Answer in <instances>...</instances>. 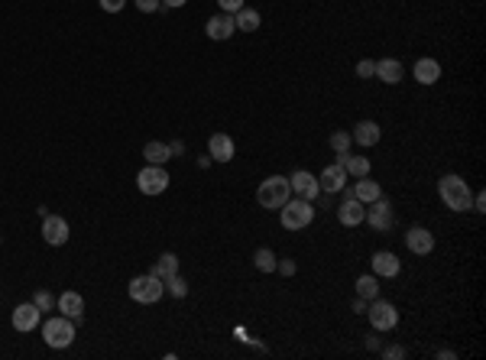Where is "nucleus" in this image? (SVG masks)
Returning a JSON list of instances; mask_svg holds the SVG:
<instances>
[{
  "label": "nucleus",
  "mask_w": 486,
  "mask_h": 360,
  "mask_svg": "<svg viewBox=\"0 0 486 360\" xmlns=\"http://www.w3.org/2000/svg\"><path fill=\"white\" fill-rule=\"evenodd\" d=\"M169 172H166V166H149L146 162V169H140V176H136V185H140V191L143 195H162V191L169 189Z\"/></svg>",
  "instance_id": "0eeeda50"
},
{
  "label": "nucleus",
  "mask_w": 486,
  "mask_h": 360,
  "mask_svg": "<svg viewBox=\"0 0 486 360\" xmlns=\"http://www.w3.org/2000/svg\"><path fill=\"white\" fill-rule=\"evenodd\" d=\"M162 3H166V7H185L188 0H162Z\"/></svg>",
  "instance_id": "a19ab883"
},
{
  "label": "nucleus",
  "mask_w": 486,
  "mask_h": 360,
  "mask_svg": "<svg viewBox=\"0 0 486 360\" xmlns=\"http://www.w3.org/2000/svg\"><path fill=\"white\" fill-rule=\"evenodd\" d=\"M383 357L402 360V357H406V348H399V344H393V348H386V350H383Z\"/></svg>",
  "instance_id": "4c0bfd02"
},
{
  "label": "nucleus",
  "mask_w": 486,
  "mask_h": 360,
  "mask_svg": "<svg viewBox=\"0 0 486 360\" xmlns=\"http://www.w3.org/2000/svg\"><path fill=\"white\" fill-rule=\"evenodd\" d=\"M208 149H211V159H217V162H230V159H234V153H237V147H234V136H227V134H214V136H211Z\"/></svg>",
  "instance_id": "412c9836"
},
{
  "label": "nucleus",
  "mask_w": 486,
  "mask_h": 360,
  "mask_svg": "<svg viewBox=\"0 0 486 360\" xmlns=\"http://www.w3.org/2000/svg\"><path fill=\"white\" fill-rule=\"evenodd\" d=\"M338 162L344 166V172H347V176H353V179L370 176V159H366V156H351V153H340Z\"/></svg>",
  "instance_id": "4be33fe9"
},
{
  "label": "nucleus",
  "mask_w": 486,
  "mask_h": 360,
  "mask_svg": "<svg viewBox=\"0 0 486 360\" xmlns=\"http://www.w3.org/2000/svg\"><path fill=\"white\" fill-rule=\"evenodd\" d=\"M353 312H366V299H360V295H357V299H353Z\"/></svg>",
  "instance_id": "ea45409f"
},
{
  "label": "nucleus",
  "mask_w": 486,
  "mask_h": 360,
  "mask_svg": "<svg viewBox=\"0 0 486 360\" xmlns=\"http://www.w3.org/2000/svg\"><path fill=\"white\" fill-rule=\"evenodd\" d=\"M357 295L366 299V302L376 299V295H379V282H376V276H360V279H357Z\"/></svg>",
  "instance_id": "cd10ccee"
},
{
  "label": "nucleus",
  "mask_w": 486,
  "mask_h": 360,
  "mask_svg": "<svg viewBox=\"0 0 486 360\" xmlns=\"http://www.w3.org/2000/svg\"><path fill=\"white\" fill-rule=\"evenodd\" d=\"M318 185H321V191L324 195H338L344 185H347V172H344V166H328V169L318 176Z\"/></svg>",
  "instance_id": "dca6fc26"
},
{
  "label": "nucleus",
  "mask_w": 486,
  "mask_h": 360,
  "mask_svg": "<svg viewBox=\"0 0 486 360\" xmlns=\"http://www.w3.org/2000/svg\"><path fill=\"white\" fill-rule=\"evenodd\" d=\"M234 23H237V30H243V33H256L260 30V10H253V7H243V10L234 13Z\"/></svg>",
  "instance_id": "393cba45"
},
{
  "label": "nucleus",
  "mask_w": 486,
  "mask_h": 360,
  "mask_svg": "<svg viewBox=\"0 0 486 360\" xmlns=\"http://www.w3.org/2000/svg\"><path fill=\"white\" fill-rule=\"evenodd\" d=\"M412 75H415L419 85H434V81L441 78V62H438V59H431V56H425V59H419V62L412 65Z\"/></svg>",
  "instance_id": "f3484780"
},
{
  "label": "nucleus",
  "mask_w": 486,
  "mask_h": 360,
  "mask_svg": "<svg viewBox=\"0 0 486 360\" xmlns=\"http://www.w3.org/2000/svg\"><path fill=\"white\" fill-rule=\"evenodd\" d=\"M98 3H101L104 13H120L126 7V0H98Z\"/></svg>",
  "instance_id": "473e14b6"
},
{
  "label": "nucleus",
  "mask_w": 486,
  "mask_h": 360,
  "mask_svg": "<svg viewBox=\"0 0 486 360\" xmlns=\"http://www.w3.org/2000/svg\"><path fill=\"white\" fill-rule=\"evenodd\" d=\"M470 208H474L476 214H483V211H486V195H483V191H476V195H474V202H470Z\"/></svg>",
  "instance_id": "e433bc0d"
},
{
  "label": "nucleus",
  "mask_w": 486,
  "mask_h": 360,
  "mask_svg": "<svg viewBox=\"0 0 486 360\" xmlns=\"http://www.w3.org/2000/svg\"><path fill=\"white\" fill-rule=\"evenodd\" d=\"M133 3H136V7H140L143 13H156L162 0H133Z\"/></svg>",
  "instance_id": "f704fd0d"
},
{
  "label": "nucleus",
  "mask_w": 486,
  "mask_h": 360,
  "mask_svg": "<svg viewBox=\"0 0 486 360\" xmlns=\"http://www.w3.org/2000/svg\"><path fill=\"white\" fill-rule=\"evenodd\" d=\"M370 266H373V276H383V279H393V276H399V270H402L399 257H396V253H389V250H379V253H373Z\"/></svg>",
  "instance_id": "2eb2a0df"
},
{
  "label": "nucleus",
  "mask_w": 486,
  "mask_h": 360,
  "mask_svg": "<svg viewBox=\"0 0 486 360\" xmlns=\"http://www.w3.org/2000/svg\"><path fill=\"white\" fill-rule=\"evenodd\" d=\"M366 318H370L373 331H393V328L399 325V308L376 295V299H370V305H366Z\"/></svg>",
  "instance_id": "423d86ee"
},
{
  "label": "nucleus",
  "mask_w": 486,
  "mask_h": 360,
  "mask_svg": "<svg viewBox=\"0 0 486 360\" xmlns=\"http://www.w3.org/2000/svg\"><path fill=\"white\" fill-rule=\"evenodd\" d=\"M234 30H237L234 13H217V17H211V20L204 23V33H208V39H214V43H224V39H230V36H234Z\"/></svg>",
  "instance_id": "9b49d317"
},
{
  "label": "nucleus",
  "mask_w": 486,
  "mask_h": 360,
  "mask_svg": "<svg viewBox=\"0 0 486 360\" xmlns=\"http://www.w3.org/2000/svg\"><path fill=\"white\" fill-rule=\"evenodd\" d=\"M351 140H353V143H360V147H376V143L383 140V130H379L376 120H360V124L353 127Z\"/></svg>",
  "instance_id": "6ab92c4d"
},
{
  "label": "nucleus",
  "mask_w": 486,
  "mask_h": 360,
  "mask_svg": "<svg viewBox=\"0 0 486 360\" xmlns=\"http://www.w3.org/2000/svg\"><path fill=\"white\" fill-rule=\"evenodd\" d=\"M383 195V189H379V182H373L370 176H363L357 185H353V198H360L363 204H370V202H376Z\"/></svg>",
  "instance_id": "b1692460"
},
{
  "label": "nucleus",
  "mask_w": 486,
  "mask_h": 360,
  "mask_svg": "<svg viewBox=\"0 0 486 360\" xmlns=\"http://www.w3.org/2000/svg\"><path fill=\"white\" fill-rule=\"evenodd\" d=\"M279 221H283L285 231H305L311 221H315V208L305 198H289V202L279 208Z\"/></svg>",
  "instance_id": "7ed1b4c3"
},
{
  "label": "nucleus",
  "mask_w": 486,
  "mask_h": 360,
  "mask_svg": "<svg viewBox=\"0 0 486 360\" xmlns=\"http://www.w3.org/2000/svg\"><path fill=\"white\" fill-rule=\"evenodd\" d=\"M43 341L49 348H68L71 341H75V321L65 315H56L49 318L43 325Z\"/></svg>",
  "instance_id": "39448f33"
},
{
  "label": "nucleus",
  "mask_w": 486,
  "mask_h": 360,
  "mask_svg": "<svg viewBox=\"0 0 486 360\" xmlns=\"http://www.w3.org/2000/svg\"><path fill=\"white\" fill-rule=\"evenodd\" d=\"M143 159H146L149 166H166V162H169V159H172L169 143H159V140L146 143V147H143Z\"/></svg>",
  "instance_id": "5701e85b"
},
{
  "label": "nucleus",
  "mask_w": 486,
  "mask_h": 360,
  "mask_svg": "<svg viewBox=\"0 0 486 360\" xmlns=\"http://www.w3.org/2000/svg\"><path fill=\"white\" fill-rule=\"evenodd\" d=\"M276 270L283 273V276H295V270H298V266H295L292 260H279V263H276Z\"/></svg>",
  "instance_id": "c9c22d12"
},
{
  "label": "nucleus",
  "mask_w": 486,
  "mask_h": 360,
  "mask_svg": "<svg viewBox=\"0 0 486 360\" xmlns=\"http://www.w3.org/2000/svg\"><path fill=\"white\" fill-rule=\"evenodd\" d=\"M402 75H406V68H402V62H399V59H379V62H376L373 78L386 81V85H399V81H402Z\"/></svg>",
  "instance_id": "aec40b11"
},
{
  "label": "nucleus",
  "mask_w": 486,
  "mask_h": 360,
  "mask_svg": "<svg viewBox=\"0 0 486 360\" xmlns=\"http://www.w3.org/2000/svg\"><path fill=\"white\" fill-rule=\"evenodd\" d=\"M373 72H376V62H370V59H360V62H357V75H360V78H373Z\"/></svg>",
  "instance_id": "2f4dec72"
},
{
  "label": "nucleus",
  "mask_w": 486,
  "mask_h": 360,
  "mask_svg": "<svg viewBox=\"0 0 486 360\" xmlns=\"http://www.w3.org/2000/svg\"><path fill=\"white\" fill-rule=\"evenodd\" d=\"M43 240L49 247H62L68 240V221L58 214H45L43 218Z\"/></svg>",
  "instance_id": "9d476101"
},
{
  "label": "nucleus",
  "mask_w": 486,
  "mask_h": 360,
  "mask_svg": "<svg viewBox=\"0 0 486 360\" xmlns=\"http://www.w3.org/2000/svg\"><path fill=\"white\" fill-rule=\"evenodd\" d=\"M162 295H166V282L159 279V276H153V273L130 279V299H133V302H140V305H156Z\"/></svg>",
  "instance_id": "20e7f679"
},
{
  "label": "nucleus",
  "mask_w": 486,
  "mask_h": 360,
  "mask_svg": "<svg viewBox=\"0 0 486 360\" xmlns=\"http://www.w3.org/2000/svg\"><path fill=\"white\" fill-rule=\"evenodd\" d=\"M33 305L39 308V312H52V305H56V299H52V293H45V289H39V293L33 295Z\"/></svg>",
  "instance_id": "7c9ffc66"
},
{
  "label": "nucleus",
  "mask_w": 486,
  "mask_h": 360,
  "mask_svg": "<svg viewBox=\"0 0 486 360\" xmlns=\"http://www.w3.org/2000/svg\"><path fill=\"white\" fill-rule=\"evenodd\" d=\"M217 3H221V13H237V10L247 7L243 0H217Z\"/></svg>",
  "instance_id": "72a5a7b5"
},
{
  "label": "nucleus",
  "mask_w": 486,
  "mask_h": 360,
  "mask_svg": "<svg viewBox=\"0 0 486 360\" xmlns=\"http://www.w3.org/2000/svg\"><path fill=\"white\" fill-rule=\"evenodd\" d=\"M351 134H344V130H338V134H331V149H334V153H351Z\"/></svg>",
  "instance_id": "c756f323"
},
{
  "label": "nucleus",
  "mask_w": 486,
  "mask_h": 360,
  "mask_svg": "<svg viewBox=\"0 0 486 360\" xmlns=\"http://www.w3.org/2000/svg\"><path fill=\"white\" fill-rule=\"evenodd\" d=\"M39 318H43V312H39L33 302H26V305H16V308H13L10 321H13V328H16L20 335H30V331L39 325Z\"/></svg>",
  "instance_id": "ddd939ff"
},
{
  "label": "nucleus",
  "mask_w": 486,
  "mask_h": 360,
  "mask_svg": "<svg viewBox=\"0 0 486 360\" xmlns=\"http://www.w3.org/2000/svg\"><path fill=\"white\" fill-rule=\"evenodd\" d=\"M169 153H172V156H181V153H185V143H181V140H172V143H169Z\"/></svg>",
  "instance_id": "58836bf2"
},
{
  "label": "nucleus",
  "mask_w": 486,
  "mask_h": 360,
  "mask_svg": "<svg viewBox=\"0 0 486 360\" xmlns=\"http://www.w3.org/2000/svg\"><path fill=\"white\" fill-rule=\"evenodd\" d=\"M179 273V257L175 253H162V257L153 263V276H159V279L166 282L169 276H175Z\"/></svg>",
  "instance_id": "a878e982"
},
{
  "label": "nucleus",
  "mask_w": 486,
  "mask_h": 360,
  "mask_svg": "<svg viewBox=\"0 0 486 360\" xmlns=\"http://www.w3.org/2000/svg\"><path fill=\"white\" fill-rule=\"evenodd\" d=\"M366 224L373 227V231H389V227L396 224V214H393V204L386 202L383 195L376 198V202L366 204V218H363Z\"/></svg>",
  "instance_id": "6e6552de"
},
{
  "label": "nucleus",
  "mask_w": 486,
  "mask_h": 360,
  "mask_svg": "<svg viewBox=\"0 0 486 360\" xmlns=\"http://www.w3.org/2000/svg\"><path fill=\"white\" fill-rule=\"evenodd\" d=\"M289 198H292V185H289L285 176H269V179H263L260 189H256L260 208H269V211H279Z\"/></svg>",
  "instance_id": "f03ea898"
},
{
  "label": "nucleus",
  "mask_w": 486,
  "mask_h": 360,
  "mask_svg": "<svg viewBox=\"0 0 486 360\" xmlns=\"http://www.w3.org/2000/svg\"><path fill=\"white\" fill-rule=\"evenodd\" d=\"M438 195H441V202L451 208V211H470V202H474V191L467 185L461 176H441L438 182Z\"/></svg>",
  "instance_id": "f257e3e1"
},
{
  "label": "nucleus",
  "mask_w": 486,
  "mask_h": 360,
  "mask_svg": "<svg viewBox=\"0 0 486 360\" xmlns=\"http://www.w3.org/2000/svg\"><path fill=\"white\" fill-rule=\"evenodd\" d=\"M166 293L175 295V299H185V295H188V282H185L179 273H175V276H169V279H166Z\"/></svg>",
  "instance_id": "c85d7f7f"
},
{
  "label": "nucleus",
  "mask_w": 486,
  "mask_h": 360,
  "mask_svg": "<svg viewBox=\"0 0 486 360\" xmlns=\"http://www.w3.org/2000/svg\"><path fill=\"white\" fill-rule=\"evenodd\" d=\"M406 247L412 250L415 257H428L431 250H434V234H431L428 227H408Z\"/></svg>",
  "instance_id": "f8f14e48"
},
{
  "label": "nucleus",
  "mask_w": 486,
  "mask_h": 360,
  "mask_svg": "<svg viewBox=\"0 0 486 360\" xmlns=\"http://www.w3.org/2000/svg\"><path fill=\"white\" fill-rule=\"evenodd\" d=\"M56 308L65 318H71V321H81V315H85V299H81L78 293H71V289H68V293H62L56 299Z\"/></svg>",
  "instance_id": "a211bd4d"
},
{
  "label": "nucleus",
  "mask_w": 486,
  "mask_h": 360,
  "mask_svg": "<svg viewBox=\"0 0 486 360\" xmlns=\"http://www.w3.org/2000/svg\"><path fill=\"white\" fill-rule=\"evenodd\" d=\"M289 185H292V195H298V198H305V202H315L318 195H321V185H318V176H311V172L298 169L289 176Z\"/></svg>",
  "instance_id": "1a4fd4ad"
},
{
  "label": "nucleus",
  "mask_w": 486,
  "mask_h": 360,
  "mask_svg": "<svg viewBox=\"0 0 486 360\" xmlns=\"http://www.w3.org/2000/svg\"><path fill=\"white\" fill-rule=\"evenodd\" d=\"M253 263H256V270L260 273H276V263H279V260H276V253H272L269 247H260L256 250V257H253Z\"/></svg>",
  "instance_id": "bb28decb"
},
{
  "label": "nucleus",
  "mask_w": 486,
  "mask_h": 360,
  "mask_svg": "<svg viewBox=\"0 0 486 360\" xmlns=\"http://www.w3.org/2000/svg\"><path fill=\"white\" fill-rule=\"evenodd\" d=\"M363 218H366V204L360 202V198H344L340 202V208H338V221L344 227H357V224H363Z\"/></svg>",
  "instance_id": "4468645a"
}]
</instances>
